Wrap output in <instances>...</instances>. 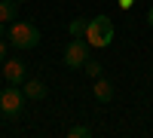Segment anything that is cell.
Listing matches in <instances>:
<instances>
[{"label": "cell", "instance_id": "cell-1", "mask_svg": "<svg viewBox=\"0 0 153 138\" xmlns=\"http://www.w3.org/2000/svg\"><path fill=\"white\" fill-rule=\"evenodd\" d=\"M86 43L95 49H107L113 43V22L110 16H95L86 22Z\"/></svg>", "mask_w": 153, "mask_h": 138}, {"label": "cell", "instance_id": "cell-2", "mask_svg": "<svg viewBox=\"0 0 153 138\" xmlns=\"http://www.w3.org/2000/svg\"><path fill=\"white\" fill-rule=\"evenodd\" d=\"M6 43L16 49H34V46H40V31L31 22H9Z\"/></svg>", "mask_w": 153, "mask_h": 138}, {"label": "cell", "instance_id": "cell-3", "mask_svg": "<svg viewBox=\"0 0 153 138\" xmlns=\"http://www.w3.org/2000/svg\"><path fill=\"white\" fill-rule=\"evenodd\" d=\"M86 61H89V43H86V37H74V40L65 46V65L74 68V71H80Z\"/></svg>", "mask_w": 153, "mask_h": 138}, {"label": "cell", "instance_id": "cell-4", "mask_svg": "<svg viewBox=\"0 0 153 138\" xmlns=\"http://www.w3.org/2000/svg\"><path fill=\"white\" fill-rule=\"evenodd\" d=\"M22 107H25V92L19 89V86L6 83V89L0 92V110H3L6 117H19Z\"/></svg>", "mask_w": 153, "mask_h": 138}, {"label": "cell", "instance_id": "cell-5", "mask_svg": "<svg viewBox=\"0 0 153 138\" xmlns=\"http://www.w3.org/2000/svg\"><path fill=\"white\" fill-rule=\"evenodd\" d=\"M0 71H3V80L12 83V86H19L28 80V71H25V61L22 58H6L3 65H0Z\"/></svg>", "mask_w": 153, "mask_h": 138}, {"label": "cell", "instance_id": "cell-6", "mask_svg": "<svg viewBox=\"0 0 153 138\" xmlns=\"http://www.w3.org/2000/svg\"><path fill=\"white\" fill-rule=\"evenodd\" d=\"M22 86H25V89H22L25 98H31V101H43V98H46V83L43 80H34L31 77V80H25Z\"/></svg>", "mask_w": 153, "mask_h": 138}, {"label": "cell", "instance_id": "cell-7", "mask_svg": "<svg viewBox=\"0 0 153 138\" xmlns=\"http://www.w3.org/2000/svg\"><path fill=\"white\" fill-rule=\"evenodd\" d=\"M95 101H101V104H107V101H113V83L110 80H104V77H95Z\"/></svg>", "mask_w": 153, "mask_h": 138}, {"label": "cell", "instance_id": "cell-8", "mask_svg": "<svg viewBox=\"0 0 153 138\" xmlns=\"http://www.w3.org/2000/svg\"><path fill=\"white\" fill-rule=\"evenodd\" d=\"M19 19V0H0V22H16Z\"/></svg>", "mask_w": 153, "mask_h": 138}, {"label": "cell", "instance_id": "cell-9", "mask_svg": "<svg viewBox=\"0 0 153 138\" xmlns=\"http://www.w3.org/2000/svg\"><path fill=\"white\" fill-rule=\"evenodd\" d=\"M68 135H71V138H89V135H92V129L83 126V123H76V126H71V129H68Z\"/></svg>", "mask_w": 153, "mask_h": 138}, {"label": "cell", "instance_id": "cell-10", "mask_svg": "<svg viewBox=\"0 0 153 138\" xmlns=\"http://www.w3.org/2000/svg\"><path fill=\"white\" fill-rule=\"evenodd\" d=\"M83 71H86L89 77H92V80H95V77H101V61H95V58H89L86 65H83Z\"/></svg>", "mask_w": 153, "mask_h": 138}, {"label": "cell", "instance_id": "cell-11", "mask_svg": "<svg viewBox=\"0 0 153 138\" xmlns=\"http://www.w3.org/2000/svg\"><path fill=\"white\" fill-rule=\"evenodd\" d=\"M68 31H71V37H86V22L83 19H74Z\"/></svg>", "mask_w": 153, "mask_h": 138}, {"label": "cell", "instance_id": "cell-12", "mask_svg": "<svg viewBox=\"0 0 153 138\" xmlns=\"http://www.w3.org/2000/svg\"><path fill=\"white\" fill-rule=\"evenodd\" d=\"M6 46H9V43H6V37H0V65L6 61Z\"/></svg>", "mask_w": 153, "mask_h": 138}, {"label": "cell", "instance_id": "cell-13", "mask_svg": "<svg viewBox=\"0 0 153 138\" xmlns=\"http://www.w3.org/2000/svg\"><path fill=\"white\" fill-rule=\"evenodd\" d=\"M132 3H135V0H120V9H129Z\"/></svg>", "mask_w": 153, "mask_h": 138}, {"label": "cell", "instance_id": "cell-14", "mask_svg": "<svg viewBox=\"0 0 153 138\" xmlns=\"http://www.w3.org/2000/svg\"><path fill=\"white\" fill-rule=\"evenodd\" d=\"M147 25H150V28H153V6L147 9Z\"/></svg>", "mask_w": 153, "mask_h": 138}, {"label": "cell", "instance_id": "cell-15", "mask_svg": "<svg viewBox=\"0 0 153 138\" xmlns=\"http://www.w3.org/2000/svg\"><path fill=\"white\" fill-rule=\"evenodd\" d=\"M6 31H9V28H6V22H0V37H6Z\"/></svg>", "mask_w": 153, "mask_h": 138}, {"label": "cell", "instance_id": "cell-16", "mask_svg": "<svg viewBox=\"0 0 153 138\" xmlns=\"http://www.w3.org/2000/svg\"><path fill=\"white\" fill-rule=\"evenodd\" d=\"M19 3H22V0H19Z\"/></svg>", "mask_w": 153, "mask_h": 138}]
</instances>
